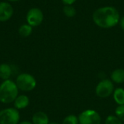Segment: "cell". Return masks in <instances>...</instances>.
I'll return each mask as SVG.
<instances>
[{
  "label": "cell",
  "mask_w": 124,
  "mask_h": 124,
  "mask_svg": "<svg viewBox=\"0 0 124 124\" xmlns=\"http://www.w3.org/2000/svg\"><path fill=\"white\" fill-rule=\"evenodd\" d=\"M62 124H79L78 118L75 115H69L63 119Z\"/></svg>",
  "instance_id": "cell-16"
},
{
  "label": "cell",
  "mask_w": 124,
  "mask_h": 124,
  "mask_svg": "<svg viewBox=\"0 0 124 124\" xmlns=\"http://www.w3.org/2000/svg\"><path fill=\"white\" fill-rule=\"evenodd\" d=\"M65 5H73L77 0H61Z\"/></svg>",
  "instance_id": "cell-19"
},
{
  "label": "cell",
  "mask_w": 124,
  "mask_h": 124,
  "mask_svg": "<svg viewBox=\"0 0 124 124\" xmlns=\"http://www.w3.org/2000/svg\"><path fill=\"white\" fill-rule=\"evenodd\" d=\"M113 100L118 105H124V89L118 87L115 89L113 94Z\"/></svg>",
  "instance_id": "cell-13"
},
{
  "label": "cell",
  "mask_w": 124,
  "mask_h": 124,
  "mask_svg": "<svg viewBox=\"0 0 124 124\" xmlns=\"http://www.w3.org/2000/svg\"><path fill=\"white\" fill-rule=\"evenodd\" d=\"M19 89L15 81L8 79L0 84V102L3 104L13 103L18 96Z\"/></svg>",
  "instance_id": "cell-2"
},
{
  "label": "cell",
  "mask_w": 124,
  "mask_h": 124,
  "mask_svg": "<svg viewBox=\"0 0 124 124\" xmlns=\"http://www.w3.org/2000/svg\"><path fill=\"white\" fill-rule=\"evenodd\" d=\"M14 14V8L11 3L7 1H0V22L4 23L10 20Z\"/></svg>",
  "instance_id": "cell-8"
},
{
  "label": "cell",
  "mask_w": 124,
  "mask_h": 124,
  "mask_svg": "<svg viewBox=\"0 0 124 124\" xmlns=\"http://www.w3.org/2000/svg\"><path fill=\"white\" fill-rule=\"evenodd\" d=\"M110 80L116 84L124 83V69L118 68L114 70L110 74Z\"/></svg>",
  "instance_id": "cell-12"
},
{
  "label": "cell",
  "mask_w": 124,
  "mask_h": 124,
  "mask_svg": "<svg viewBox=\"0 0 124 124\" xmlns=\"http://www.w3.org/2000/svg\"><path fill=\"white\" fill-rule=\"evenodd\" d=\"M20 114L15 108H7L0 110V124H18Z\"/></svg>",
  "instance_id": "cell-4"
},
{
  "label": "cell",
  "mask_w": 124,
  "mask_h": 124,
  "mask_svg": "<svg viewBox=\"0 0 124 124\" xmlns=\"http://www.w3.org/2000/svg\"><path fill=\"white\" fill-rule=\"evenodd\" d=\"M30 104V99L25 94H20L18 95L15 101L13 102L14 108L17 110H23L26 108Z\"/></svg>",
  "instance_id": "cell-9"
},
{
  "label": "cell",
  "mask_w": 124,
  "mask_h": 124,
  "mask_svg": "<svg viewBox=\"0 0 124 124\" xmlns=\"http://www.w3.org/2000/svg\"><path fill=\"white\" fill-rule=\"evenodd\" d=\"M115 90L113 82L110 79H102L95 88L96 95L100 98H107L110 97Z\"/></svg>",
  "instance_id": "cell-5"
},
{
  "label": "cell",
  "mask_w": 124,
  "mask_h": 124,
  "mask_svg": "<svg viewBox=\"0 0 124 124\" xmlns=\"http://www.w3.org/2000/svg\"><path fill=\"white\" fill-rule=\"evenodd\" d=\"M78 118L79 124H101L102 121L100 115L94 110H86L81 112Z\"/></svg>",
  "instance_id": "cell-7"
},
{
  "label": "cell",
  "mask_w": 124,
  "mask_h": 124,
  "mask_svg": "<svg viewBox=\"0 0 124 124\" xmlns=\"http://www.w3.org/2000/svg\"><path fill=\"white\" fill-rule=\"evenodd\" d=\"M64 15L69 18L74 17L76 15V9L73 5H65L62 9Z\"/></svg>",
  "instance_id": "cell-15"
},
{
  "label": "cell",
  "mask_w": 124,
  "mask_h": 124,
  "mask_svg": "<svg viewBox=\"0 0 124 124\" xmlns=\"http://www.w3.org/2000/svg\"><path fill=\"white\" fill-rule=\"evenodd\" d=\"M44 18V13L42 10L39 7L31 8L28 10L25 15L26 23L33 28L39 26L43 23Z\"/></svg>",
  "instance_id": "cell-6"
},
{
  "label": "cell",
  "mask_w": 124,
  "mask_h": 124,
  "mask_svg": "<svg viewBox=\"0 0 124 124\" xmlns=\"http://www.w3.org/2000/svg\"><path fill=\"white\" fill-rule=\"evenodd\" d=\"M5 1L9 2V3H12V2H18V1H20L21 0H5Z\"/></svg>",
  "instance_id": "cell-22"
},
{
  "label": "cell",
  "mask_w": 124,
  "mask_h": 124,
  "mask_svg": "<svg viewBox=\"0 0 124 124\" xmlns=\"http://www.w3.org/2000/svg\"><path fill=\"white\" fill-rule=\"evenodd\" d=\"M116 116L122 121L124 122V105H118L115 110Z\"/></svg>",
  "instance_id": "cell-18"
},
{
  "label": "cell",
  "mask_w": 124,
  "mask_h": 124,
  "mask_svg": "<svg viewBox=\"0 0 124 124\" xmlns=\"http://www.w3.org/2000/svg\"><path fill=\"white\" fill-rule=\"evenodd\" d=\"M119 11L113 6H104L97 9L92 14L94 23L103 29H110L119 24Z\"/></svg>",
  "instance_id": "cell-1"
},
{
  "label": "cell",
  "mask_w": 124,
  "mask_h": 124,
  "mask_svg": "<svg viewBox=\"0 0 124 124\" xmlns=\"http://www.w3.org/2000/svg\"><path fill=\"white\" fill-rule=\"evenodd\" d=\"M15 82L18 89L23 92L33 91L37 84L35 77L28 73H22L19 74Z\"/></svg>",
  "instance_id": "cell-3"
},
{
  "label": "cell",
  "mask_w": 124,
  "mask_h": 124,
  "mask_svg": "<svg viewBox=\"0 0 124 124\" xmlns=\"http://www.w3.org/2000/svg\"><path fill=\"white\" fill-rule=\"evenodd\" d=\"M18 124H33V123L31 121H23L20 122Z\"/></svg>",
  "instance_id": "cell-21"
},
{
  "label": "cell",
  "mask_w": 124,
  "mask_h": 124,
  "mask_svg": "<svg viewBox=\"0 0 124 124\" xmlns=\"http://www.w3.org/2000/svg\"><path fill=\"white\" fill-rule=\"evenodd\" d=\"M105 124H123V122L116 116L110 115L106 118Z\"/></svg>",
  "instance_id": "cell-17"
},
{
  "label": "cell",
  "mask_w": 124,
  "mask_h": 124,
  "mask_svg": "<svg viewBox=\"0 0 124 124\" xmlns=\"http://www.w3.org/2000/svg\"><path fill=\"white\" fill-rule=\"evenodd\" d=\"M12 74V69L10 65L7 63L0 64V78L3 81L10 78Z\"/></svg>",
  "instance_id": "cell-11"
},
{
  "label": "cell",
  "mask_w": 124,
  "mask_h": 124,
  "mask_svg": "<svg viewBox=\"0 0 124 124\" xmlns=\"http://www.w3.org/2000/svg\"><path fill=\"white\" fill-rule=\"evenodd\" d=\"M33 124H49V118L46 113L43 111H38L35 113L31 118Z\"/></svg>",
  "instance_id": "cell-10"
},
{
  "label": "cell",
  "mask_w": 124,
  "mask_h": 124,
  "mask_svg": "<svg viewBox=\"0 0 124 124\" xmlns=\"http://www.w3.org/2000/svg\"><path fill=\"white\" fill-rule=\"evenodd\" d=\"M49 124H58V123H57V122H49Z\"/></svg>",
  "instance_id": "cell-23"
},
{
  "label": "cell",
  "mask_w": 124,
  "mask_h": 124,
  "mask_svg": "<svg viewBox=\"0 0 124 124\" xmlns=\"http://www.w3.org/2000/svg\"><path fill=\"white\" fill-rule=\"evenodd\" d=\"M33 31V28L28 25V23H25L21 25L18 28V33L22 37H28L30 36Z\"/></svg>",
  "instance_id": "cell-14"
},
{
  "label": "cell",
  "mask_w": 124,
  "mask_h": 124,
  "mask_svg": "<svg viewBox=\"0 0 124 124\" xmlns=\"http://www.w3.org/2000/svg\"><path fill=\"white\" fill-rule=\"evenodd\" d=\"M119 25H120L121 30L124 32V16L121 17V19L119 21Z\"/></svg>",
  "instance_id": "cell-20"
}]
</instances>
